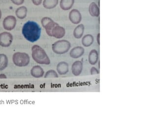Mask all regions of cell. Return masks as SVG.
<instances>
[{
  "label": "cell",
  "mask_w": 156,
  "mask_h": 117,
  "mask_svg": "<svg viewBox=\"0 0 156 117\" xmlns=\"http://www.w3.org/2000/svg\"><path fill=\"white\" fill-rule=\"evenodd\" d=\"M41 24L45 29L46 33L48 36L57 39L63 37L66 34L65 29L60 26L57 23L48 17L43 18L41 20Z\"/></svg>",
  "instance_id": "cell-1"
},
{
  "label": "cell",
  "mask_w": 156,
  "mask_h": 117,
  "mask_svg": "<svg viewBox=\"0 0 156 117\" xmlns=\"http://www.w3.org/2000/svg\"><path fill=\"white\" fill-rule=\"evenodd\" d=\"M22 33L27 40L30 42L34 43L40 38L41 28L35 22L29 21L23 27Z\"/></svg>",
  "instance_id": "cell-2"
},
{
  "label": "cell",
  "mask_w": 156,
  "mask_h": 117,
  "mask_svg": "<svg viewBox=\"0 0 156 117\" xmlns=\"http://www.w3.org/2000/svg\"><path fill=\"white\" fill-rule=\"evenodd\" d=\"M32 59L37 63L49 65L51 61L45 50L40 46L34 45L31 48Z\"/></svg>",
  "instance_id": "cell-3"
},
{
  "label": "cell",
  "mask_w": 156,
  "mask_h": 117,
  "mask_svg": "<svg viewBox=\"0 0 156 117\" xmlns=\"http://www.w3.org/2000/svg\"><path fill=\"white\" fill-rule=\"evenodd\" d=\"M12 61L15 66L23 67L29 65L30 57L26 52H16L13 55Z\"/></svg>",
  "instance_id": "cell-4"
},
{
  "label": "cell",
  "mask_w": 156,
  "mask_h": 117,
  "mask_svg": "<svg viewBox=\"0 0 156 117\" xmlns=\"http://www.w3.org/2000/svg\"><path fill=\"white\" fill-rule=\"evenodd\" d=\"M71 47V43L66 40H58L52 45V51L58 55L65 54L69 51Z\"/></svg>",
  "instance_id": "cell-5"
},
{
  "label": "cell",
  "mask_w": 156,
  "mask_h": 117,
  "mask_svg": "<svg viewBox=\"0 0 156 117\" xmlns=\"http://www.w3.org/2000/svg\"><path fill=\"white\" fill-rule=\"evenodd\" d=\"M13 37L11 33L4 31L0 34V46L4 48L10 46L12 43Z\"/></svg>",
  "instance_id": "cell-6"
},
{
  "label": "cell",
  "mask_w": 156,
  "mask_h": 117,
  "mask_svg": "<svg viewBox=\"0 0 156 117\" xmlns=\"http://www.w3.org/2000/svg\"><path fill=\"white\" fill-rule=\"evenodd\" d=\"M17 24V19L13 15H9L4 19L3 26L5 30L11 31L15 29Z\"/></svg>",
  "instance_id": "cell-7"
},
{
  "label": "cell",
  "mask_w": 156,
  "mask_h": 117,
  "mask_svg": "<svg viewBox=\"0 0 156 117\" xmlns=\"http://www.w3.org/2000/svg\"><path fill=\"white\" fill-rule=\"evenodd\" d=\"M69 18L73 24L76 25L80 24L81 21L82 15L79 10L76 9H73L69 12Z\"/></svg>",
  "instance_id": "cell-8"
},
{
  "label": "cell",
  "mask_w": 156,
  "mask_h": 117,
  "mask_svg": "<svg viewBox=\"0 0 156 117\" xmlns=\"http://www.w3.org/2000/svg\"><path fill=\"white\" fill-rule=\"evenodd\" d=\"M85 50L81 46H77L73 48L69 52V55L72 58L77 59L82 56L84 54Z\"/></svg>",
  "instance_id": "cell-9"
},
{
  "label": "cell",
  "mask_w": 156,
  "mask_h": 117,
  "mask_svg": "<svg viewBox=\"0 0 156 117\" xmlns=\"http://www.w3.org/2000/svg\"><path fill=\"white\" fill-rule=\"evenodd\" d=\"M83 70V63L80 61H76L72 66V73L75 76H80Z\"/></svg>",
  "instance_id": "cell-10"
},
{
  "label": "cell",
  "mask_w": 156,
  "mask_h": 117,
  "mask_svg": "<svg viewBox=\"0 0 156 117\" xmlns=\"http://www.w3.org/2000/svg\"><path fill=\"white\" fill-rule=\"evenodd\" d=\"M44 71L43 69L39 65H35L31 68L30 74L33 77L35 78H40L43 77L44 75Z\"/></svg>",
  "instance_id": "cell-11"
},
{
  "label": "cell",
  "mask_w": 156,
  "mask_h": 117,
  "mask_svg": "<svg viewBox=\"0 0 156 117\" xmlns=\"http://www.w3.org/2000/svg\"><path fill=\"white\" fill-rule=\"evenodd\" d=\"M56 70L60 75H66L69 72L68 64L64 61L60 62L57 64Z\"/></svg>",
  "instance_id": "cell-12"
},
{
  "label": "cell",
  "mask_w": 156,
  "mask_h": 117,
  "mask_svg": "<svg viewBox=\"0 0 156 117\" xmlns=\"http://www.w3.org/2000/svg\"><path fill=\"white\" fill-rule=\"evenodd\" d=\"M27 13V9L25 6H21L16 9L15 15L18 19L23 20L26 17Z\"/></svg>",
  "instance_id": "cell-13"
},
{
  "label": "cell",
  "mask_w": 156,
  "mask_h": 117,
  "mask_svg": "<svg viewBox=\"0 0 156 117\" xmlns=\"http://www.w3.org/2000/svg\"><path fill=\"white\" fill-rule=\"evenodd\" d=\"M89 12L90 14L93 17L99 16L100 14V9H99V6L97 5L94 2H92L90 5L89 8Z\"/></svg>",
  "instance_id": "cell-14"
},
{
  "label": "cell",
  "mask_w": 156,
  "mask_h": 117,
  "mask_svg": "<svg viewBox=\"0 0 156 117\" xmlns=\"http://www.w3.org/2000/svg\"><path fill=\"white\" fill-rule=\"evenodd\" d=\"M75 0H60V6L64 10H69L72 9Z\"/></svg>",
  "instance_id": "cell-15"
},
{
  "label": "cell",
  "mask_w": 156,
  "mask_h": 117,
  "mask_svg": "<svg viewBox=\"0 0 156 117\" xmlns=\"http://www.w3.org/2000/svg\"><path fill=\"white\" fill-rule=\"evenodd\" d=\"M84 29V26L83 24H81L78 25L73 30V34L74 37L76 39H80L82 37Z\"/></svg>",
  "instance_id": "cell-16"
},
{
  "label": "cell",
  "mask_w": 156,
  "mask_h": 117,
  "mask_svg": "<svg viewBox=\"0 0 156 117\" xmlns=\"http://www.w3.org/2000/svg\"><path fill=\"white\" fill-rule=\"evenodd\" d=\"M98 60V54L97 50H92L89 55V62L91 65H95Z\"/></svg>",
  "instance_id": "cell-17"
},
{
  "label": "cell",
  "mask_w": 156,
  "mask_h": 117,
  "mask_svg": "<svg viewBox=\"0 0 156 117\" xmlns=\"http://www.w3.org/2000/svg\"><path fill=\"white\" fill-rule=\"evenodd\" d=\"M94 37L91 34H86L82 39V44L83 46L88 47L91 46L94 42Z\"/></svg>",
  "instance_id": "cell-18"
},
{
  "label": "cell",
  "mask_w": 156,
  "mask_h": 117,
  "mask_svg": "<svg viewBox=\"0 0 156 117\" xmlns=\"http://www.w3.org/2000/svg\"><path fill=\"white\" fill-rule=\"evenodd\" d=\"M58 4V0H44L43 5L44 8L51 9L55 8Z\"/></svg>",
  "instance_id": "cell-19"
},
{
  "label": "cell",
  "mask_w": 156,
  "mask_h": 117,
  "mask_svg": "<svg viewBox=\"0 0 156 117\" xmlns=\"http://www.w3.org/2000/svg\"><path fill=\"white\" fill-rule=\"evenodd\" d=\"M9 59L5 54H0V71L5 70L8 67Z\"/></svg>",
  "instance_id": "cell-20"
},
{
  "label": "cell",
  "mask_w": 156,
  "mask_h": 117,
  "mask_svg": "<svg viewBox=\"0 0 156 117\" xmlns=\"http://www.w3.org/2000/svg\"><path fill=\"white\" fill-rule=\"evenodd\" d=\"M44 77L45 78H57L58 77V75L55 70H50L46 72Z\"/></svg>",
  "instance_id": "cell-21"
},
{
  "label": "cell",
  "mask_w": 156,
  "mask_h": 117,
  "mask_svg": "<svg viewBox=\"0 0 156 117\" xmlns=\"http://www.w3.org/2000/svg\"><path fill=\"white\" fill-rule=\"evenodd\" d=\"M11 2L15 5H20L24 4L25 0H10Z\"/></svg>",
  "instance_id": "cell-22"
},
{
  "label": "cell",
  "mask_w": 156,
  "mask_h": 117,
  "mask_svg": "<svg viewBox=\"0 0 156 117\" xmlns=\"http://www.w3.org/2000/svg\"><path fill=\"white\" fill-rule=\"evenodd\" d=\"M99 74V71L96 68L93 67L90 69V74L91 75H95V74Z\"/></svg>",
  "instance_id": "cell-23"
},
{
  "label": "cell",
  "mask_w": 156,
  "mask_h": 117,
  "mask_svg": "<svg viewBox=\"0 0 156 117\" xmlns=\"http://www.w3.org/2000/svg\"><path fill=\"white\" fill-rule=\"evenodd\" d=\"M32 3L34 4L35 5L38 6L39 5L42 3L43 0H31Z\"/></svg>",
  "instance_id": "cell-24"
},
{
  "label": "cell",
  "mask_w": 156,
  "mask_h": 117,
  "mask_svg": "<svg viewBox=\"0 0 156 117\" xmlns=\"http://www.w3.org/2000/svg\"><path fill=\"white\" fill-rule=\"evenodd\" d=\"M7 79V76L5 74H0V79Z\"/></svg>",
  "instance_id": "cell-25"
},
{
  "label": "cell",
  "mask_w": 156,
  "mask_h": 117,
  "mask_svg": "<svg viewBox=\"0 0 156 117\" xmlns=\"http://www.w3.org/2000/svg\"><path fill=\"white\" fill-rule=\"evenodd\" d=\"M97 41H98V45H100V34H98L97 35Z\"/></svg>",
  "instance_id": "cell-26"
},
{
  "label": "cell",
  "mask_w": 156,
  "mask_h": 117,
  "mask_svg": "<svg viewBox=\"0 0 156 117\" xmlns=\"http://www.w3.org/2000/svg\"><path fill=\"white\" fill-rule=\"evenodd\" d=\"M2 16V13L1 10L0 9V19H1Z\"/></svg>",
  "instance_id": "cell-27"
}]
</instances>
